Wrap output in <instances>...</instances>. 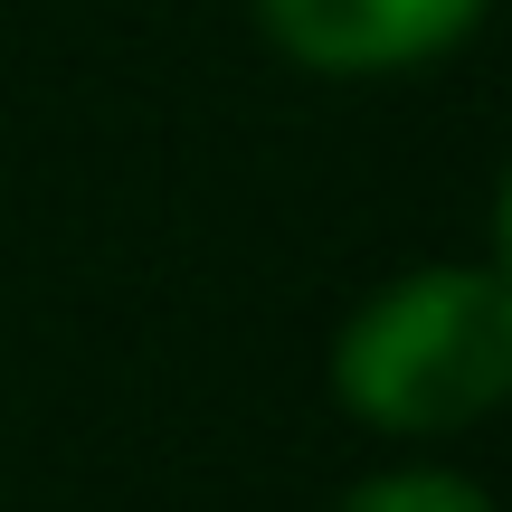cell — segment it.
<instances>
[{
  "instance_id": "1",
  "label": "cell",
  "mask_w": 512,
  "mask_h": 512,
  "mask_svg": "<svg viewBox=\"0 0 512 512\" xmlns=\"http://www.w3.org/2000/svg\"><path fill=\"white\" fill-rule=\"evenodd\" d=\"M332 380L351 418L408 437L484 418L512 380V294L494 275H408L342 332Z\"/></svg>"
},
{
  "instance_id": "2",
  "label": "cell",
  "mask_w": 512,
  "mask_h": 512,
  "mask_svg": "<svg viewBox=\"0 0 512 512\" xmlns=\"http://www.w3.org/2000/svg\"><path fill=\"white\" fill-rule=\"evenodd\" d=\"M256 10H266V38L285 57L323 76H380L456 48L484 0H256Z\"/></svg>"
},
{
  "instance_id": "3",
  "label": "cell",
  "mask_w": 512,
  "mask_h": 512,
  "mask_svg": "<svg viewBox=\"0 0 512 512\" xmlns=\"http://www.w3.org/2000/svg\"><path fill=\"white\" fill-rule=\"evenodd\" d=\"M342 512H494L475 494V484H456V475H380V484H361Z\"/></svg>"
}]
</instances>
